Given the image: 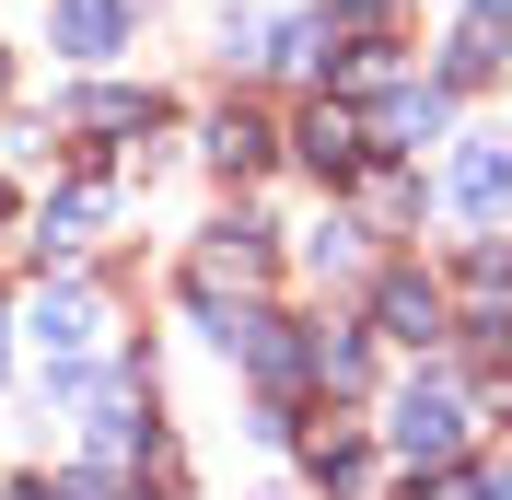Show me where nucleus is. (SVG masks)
Wrapping results in <instances>:
<instances>
[{
	"mask_svg": "<svg viewBox=\"0 0 512 500\" xmlns=\"http://www.w3.org/2000/svg\"><path fill=\"white\" fill-rule=\"evenodd\" d=\"M94 210H105V198H94V187H70V198H59V210H47V245H82V233H94Z\"/></svg>",
	"mask_w": 512,
	"mask_h": 500,
	"instance_id": "f8f14e48",
	"label": "nucleus"
},
{
	"mask_svg": "<svg viewBox=\"0 0 512 500\" xmlns=\"http://www.w3.org/2000/svg\"><path fill=\"white\" fill-rule=\"evenodd\" d=\"M454 198H466V210H501V198H512V152H501V140H478V152L454 163Z\"/></svg>",
	"mask_w": 512,
	"mask_h": 500,
	"instance_id": "1a4fd4ad",
	"label": "nucleus"
},
{
	"mask_svg": "<svg viewBox=\"0 0 512 500\" xmlns=\"http://www.w3.org/2000/svg\"><path fill=\"white\" fill-rule=\"evenodd\" d=\"M384 442H396L408 466H454V442H466V407H454L443 384H408V396L384 407Z\"/></svg>",
	"mask_w": 512,
	"mask_h": 500,
	"instance_id": "f257e3e1",
	"label": "nucleus"
},
{
	"mask_svg": "<svg viewBox=\"0 0 512 500\" xmlns=\"http://www.w3.org/2000/svg\"><path fill=\"white\" fill-rule=\"evenodd\" d=\"M431 128H443V94H396V105L373 117V152H419Z\"/></svg>",
	"mask_w": 512,
	"mask_h": 500,
	"instance_id": "6e6552de",
	"label": "nucleus"
},
{
	"mask_svg": "<svg viewBox=\"0 0 512 500\" xmlns=\"http://www.w3.org/2000/svg\"><path fill=\"white\" fill-rule=\"evenodd\" d=\"M0 210H12V187H0Z\"/></svg>",
	"mask_w": 512,
	"mask_h": 500,
	"instance_id": "dca6fc26",
	"label": "nucleus"
},
{
	"mask_svg": "<svg viewBox=\"0 0 512 500\" xmlns=\"http://www.w3.org/2000/svg\"><path fill=\"white\" fill-rule=\"evenodd\" d=\"M489 500H512V477H501V489H489Z\"/></svg>",
	"mask_w": 512,
	"mask_h": 500,
	"instance_id": "2eb2a0df",
	"label": "nucleus"
},
{
	"mask_svg": "<svg viewBox=\"0 0 512 500\" xmlns=\"http://www.w3.org/2000/svg\"><path fill=\"white\" fill-rule=\"evenodd\" d=\"M466 314H478V338H512V256L501 245L466 256Z\"/></svg>",
	"mask_w": 512,
	"mask_h": 500,
	"instance_id": "39448f33",
	"label": "nucleus"
},
{
	"mask_svg": "<svg viewBox=\"0 0 512 500\" xmlns=\"http://www.w3.org/2000/svg\"><path fill=\"white\" fill-rule=\"evenodd\" d=\"M210 152H222V163H233V175H245V163H256V152H268V128H256V117H245V105H233V117H222V128H210Z\"/></svg>",
	"mask_w": 512,
	"mask_h": 500,
	"instance_id": "9b49d317",
	"label": "nucleus"
},
{
	"mask_svg": "<svg viewBox=\"0 0 512 500\" xmlns=\"http://www.w3.org/2000/svg\"><path fill=\"white\" fill-rule=\"evenodd\" d=\"M373 314H384V338H408V349H443V291H431V280H408V268H396V280L373 291Z\"/></svg>",
	"mask_w": 512,
	"mask_h": 500,
	"instance_id": "7ed1b4c3",
	"label": "nucleus"
},
{
	"mask_svg": "<svg viewBox=\"0 0 512 500\" xmlns=\"http://www.w3.org/2000/svg\"><path fill=\"white\" fill-rule=\"evenodd\" d=\"M12 500H59V477H47V489H12Z\"/></svg>",
	"mask_w": 512,
	"mask_h": 500,
	"instance_id": "4468645a",
	"label": "nucleus"
},
{
	"mask_svg": "<svg viewBox=\"0 0 512 500\" xmlns=\"http://www.w3.org/2000/svg\"><path fill=\"white\" fill-rule=\"evenodd\" d=\"M117 35H128V12H117V0H59V47H70V59H105Z\"/></svg>",
	"mask_w": 512,
	"mask_h": 500,
	"instance_id": "423d86ee",
	"label": "nucleus"
},
{
	"mask_svg": "<svg viewBox=\"0 0 512 500\" xmlns=\"http://www.w3.org/2000/svg\"><path fill=\"white\" fill-rule=\"evenodd\" d=\"M198 291H210V303H222V291H256L268 280V245H256V221H233L222 245H198V268H187Z\"/></svg>",
	"mask_w": 512,
	"mask_h": 500,
	"instance_id": "20e7f679",
	"label": "nucleus"
},
{
	"mask_svg": "<svg viewBox=\"0 0 512 500\" xmlns=\"http://www.w3.org/2000/svg\"><path fill=\"white\" fill-rule=\"evenodd\" d=\"M291 140H303V163H315V175H361V152H373L361 105H338V94H315V105H303V128H291Z\"/></svg>",
	"mask_w": 512,
	"mask_h": 500,
	"instance_id": "f03ea898",
	"label": "nucleus"
},
{
	"mask_svg": "<svg viewBox=\"0 0 512 500\" xmlns=\"http://www.w3.org/2000/svg\"><path fill=\"white\" fill-rule=\"evenodd\" d=\"M94 326H105V314H94V291H59V303H35V338L59 349V361H70V349H94Z\"/></svg>",
	"mask_w": 512,
	"mask_h": 500,
	"instance_id": "0eeeda50",
	"label": "nucleus"
},
{
	"mask_svg": "<svg viewBox=\"0 0 512 500\" xmlns=\"http://www.w3.org/2000/svg\"><path fill=\"white\" fill-rule=\"evenodd\" d=\"M431 500H489L478 477H454V466H431Z\"/></svg>",
	"mask_w": 512,
	"mask_h": 500,
	"instance_id": "ddd939ff",
	"label": "nucleus"
},
{
	"mask_svg": "<svg viewBox=\"0 0 512 500\" xmlns=\"http://www.w3.org/2000/svg\"><path fill=\"white\" fill-rule=\"evenodd\" d=\"M315 384H326V396H350V384H361V338H350V326H326V338H315Z\"/></svg>",
	"mask_w": 512,
	"mask_h": 500,
	"instance_id": "9d476101",
	"label": "nucleus"
}]
</instances>
